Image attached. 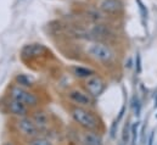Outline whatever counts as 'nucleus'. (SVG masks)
Instances as JSON below:
<instances>
[{
    "instance_id": "2",
    "label": "nucleus",
    "mask_w": 157,
    "mask_h": 145,
    "mask_svg": "<svg viewBox=\"0 0 157 145\" xmlns=\"http://www.w3.org/2000/svg\"><path fill=\"white\" fill-rule=\"evenodd\" d=\"M86 53L93 57L95 59L96 61H100V62H111L115 57V54L113 51L106 45V44H102V43H91L86 46Z\"/></svg>"
},
{
    "instance_id": "19",
    "label": "nucleus",
    "mask_w": 157,
    "mask_h": 145,
    "mask_svg": "<svg viewBox=\"0 0 157 145\" xmlns=\"http://www.w3.org/2000/svg\"><path fill=\"white\" fill-rule=\"evenodd\" d=\"M138 1V4H139V9H140V11H141V14H143V17H147V10L145 9V6H144V4L141 2V0H136Z\"/></svg>"
},
{
    "instance_id": "22",
    "label": "nucleus",
    "mask_w": 157,
    "mask_h": 145,
    "mask_svg": "<svg viewBox=\"0 0 157 145\" xmlns=\"http://www.w3.org/2000/svg\"><path fill=\"white\" fill-rule=\"evenodd\" d=\"M124 110H125V106H122V109H121V111H119V115H118V118H117L118 122H119L121 118L123 117V115H124Z\"/></svg>"
},
{
    "instance_id": "6",
    "label": "nucleus",
    "mask_w": 157,
    "mask_h": 145,
    "mask_svg": "<svg viewBox=\"0 0 157 145\" xmlns=\"http://www.w3.org/2000/svg\"><path fill=\"white\" fill-rule=\"evenodd\" d=\"M68 98L75 101L76 104H78L79 106H90L93 104V99L90 96V94L80 90V89H73L68 93Z\"/></svg>"
},
{
    "instance_id": "10",
    "label": "nucleus",
    "mask_w": 157,
    "mask_h": 145,
    "mask_svg": "<svg viewBox=\"0 0 157 145\" xmlns=\"http://www.w3.org/2000/svg\"><path fill=\"white\" fill-rule=\"evenodd\" d=\"M83 142H84V145H104L101 137L94 133L93 131H89L84 134Z\"/></svg>"
},
{
    "instance_id": "8",
    "label": "nucleus",
    "mask_w": 157,
    "mask_h": 145,
    "mask_svg": "<svg viewBox=\"0 0 157 145\" xmlns=\"http://www.w3.org/2000/svg\"><path fill=\"white\" fill-rule=\"evenodd\" d=\"M7 108H9V111H10L12 115L18 116V117H23V116H26L27 112H28V106H27L26 104L18 101V100H15V99H12V100L9 101Z\"/></svg>"
},
{
    "instance_id": "17",
    "label": "nucleus",
    "mask_w": 157,
    "mask_h": 145,
    "mask_svg": "<svg viewBox=\"0 0 157 145\" xmlns=\"http://www.w3.org/2000/svg\"><path fill=\"white\" fill-rule=\"evenodd\" d=\"M129 135H130V133H129V126H128V123H127V124L124 126L123 134H122V140H123V144H127V143H128Z\"/></svg>"
},
{
    "instance_id": "20",
    "label": "nucleus",
    "mask_w": 157,
    "mask_h": 145,
    "mask_svg": "<svg viewBox=\"0 0 157 145\" xmlns=\"http://www.w3.org/2000/svg\"><path fill=\"white\" fill-rule=\"evenodd\" d=\"M136 72H141V56H140V54H136Z\"/></svg>"
},
{
    "instance_id": "11",
    "label": "nucleus",
    "mask_w": 157,
    "mask_h": 145,
    "mask_svg": "<svg viewBox=\"0 0 157 145\" xmlns=\"http://www.w3.org/2000/svg\"><path fill=\"white\" fill-rule=\"evenodd\" d=\"M43 51H45V48L43 45H40V44H32V45H27L23 49L22 54L25 56H38Z\"/></svg>"
},
{
    "instance_id": "21",
    "label": "nucleus",
    "mask_w": 157,
    "mask_h": 145,
    "mask_svg": "<svg viewBox=\"0 0 157 145\" xmlns=\"http://www.w3.org/2000/svg\"><path fill=\"white\" fill-rule=\"evenodd\" d=\"M154 138H155V132H151V134H150V137H149L147 145H154Z\"/></svg>"
},
{
    "instance_id": "15",
    "label": "nucleus",
    "mask_w": 157,
    "mask_h": 145,
    "mask_svg": "<svg viewBox=\"0 0 157 145\" xmlns=\"http://www.w3.org/2000/svg\"><path fill=\"white\" fill-rule=\"evenodd\" d=\"M132 145H136V139H138V129H139V122H136V123H134L133 126H132Z\"/></svg>"
},
{
    "instance_id": "26",
    "label": "nucleus",
    "mask_w": 157,
    "mask_h": 145,
    "mask_svg": "<svg viewBox=\"0 0 157 145\" xmlns=\"http://www.w3.org/2000/svg\"><path fill=\"white\" fill-rule=\"evenodd\" d=\"M156 117H157V116H156Z\"/></svg>"
},
{
    "instance_id": "3",
    "label": "nucleus",
    "mask_w": 157,
    "mask_h": 145,
    "mask_svg": "<svg viewBox=\"0 0 157 145\" xmlns=\"http://www.w3.org/2000/svg\"><path fill=\"white\" fill-rule=\"evenodd\" d=\"M11 98L26 104L27 106H36L38 104V96L36 94L23 89L22 87H18V85H16L11 89Z\"/></svg>"
},
{
    "instance_id": "7",
    "label": "nucleus",
    "mask_w": 157,
    "mask_h": 145,
    "mask_svg": "<svg viewBox=\"0 0 157 145\" xmlns=\"http://www.w3.org/2000/svg\"><path fill=\"white\" fill-rule=\"evenodd\" d=\"M98 7L107 14H116L123 9L121 0H99Z\"/></svg>"
},
{
    "instance_id": "24",
    "label": "nucleus",
    "mask_w": 157,
    "mask_h": 145,
    "mask_svg": "<svg viewBox=\"0 0 157 145\" xmlns=\"http://www.w3.org/2000/svg\"><path fill=\"white\" fill-rule=\"evenodd\" d=\"M155 109H157V100H155Z\"/></svg>"
},
{
    "instance_id": "4",
    "label": "nucleus",
    "mask_w": 157,
    "mask_h": 145,
    "mask_svg": "<svg viewBox=\"0 0 157 145\" xmlns=\"http://www.w3.org/2000/svg\"><path fill=\"white\" fill-rule=\"evenodd\" d=\"M85 88L91 96H100L105 90V82L99 76H90L86 79Z\"/></svg>"
},
{
    "instance_id": "9",
    "label": "nucleus",
    "mask_w": 157,
    "mask_h": 145,
    "mask_svg": "<svg viewBox=\"0 0 157 145\" xmlns=\"http://www.w3.org/2000/svg\"><path fill=\"white\" fill-rule=\"evenodd\" d=\"M32 121L34 122V124L37 126L38 129H45L49 126V116L44 111H37L33 115V120Z\"/></svg>"
},
{
    "instance_id": "25",
    "label": "nucleus",
    "mask_w": 157,
    "mask_h": 145,
    "mask_svg": "<svg viewBox=\"0 0 157 145\" xmlns=\"http://www.w3.org/2000/svg\"><path fill=\"white\" fill-rule=\"evenodd\" d=\"M119 145H124V144H119Z\"/></svg>"
},
{
    "instance_id": "14",
    "label": "nucleus",
    "mask_w": 157,
    "mask_h": 145,
    "mask_svg": "<svg viewBox=\"0 0 157 145\" xmlns=\"http://www.w3.org/2000/svg\"><path fill=\"white\" fill-rule=\"evenodd\" d=\"M29 145H51V143L46 139V138H43V137H34V138H31L29 140Z\"/></svg>"
},
{
    "instance_id": "23",
    "label": "nucleus",
    "mask_w": 157,
    "mask_h": 145,
    "mask_svg": "<svg viewBox=\"0 0 157 145\" xmlns=\"http://www.w3.org/2000/svg\"><path fill=\"white\" fill-rule=\"evenodd\" d=\"M2 145H13V143L12 142H6V143H4Z\"/></svg>"
},
{
    "instance_id": "1",
    "label": "nucleus",
    "mask_w": 157,
    "mask_h": 145,
    "mask_svg": "<svg viewBox=\"0 0 157 145\" xmlns=\"http://www.w3.org/2000/svg\"><path fill=\"white\" fill-rule=\"evenodd\" d=\"M71 112H72L73 120L83 128H85L88 131H94L98 128L99 121L90 111L83 109V108H75V109H72Z\"/></svg>"
},
{
    "instance_id": "12",
    "label": "nucleus",
    "mask_w": 157,
    "mask_h": 145,
    "mask_svg": "<svg viewBox=\"0 0 157 145\" xmlns=\"http://www.w3.org/2000/svg\"><path fill=\"white\" fill-rule=\"evenodd\" d=\"M73 71H75V74L77 77H80V78H88V77H90L95 73L93 70H89V69H85V67H75Z\"/></svg>"
},
{
    "instance_id": "16",
    "label": "nucleus",
    "mask_w": 157,
    "mask_h": 145,
    "mask_svg": "<svg viewBox=\"0 0 157 145\" xmlns=\"http://www.w3.org/2000/svg\"><path fill=\"white\" fill-rule=\"evenodd\" d=\"M133 106H134V115L136 116V117H139L140 116V111H141V105H140V101H139V98L138 96H134V99H133Z\"/></svg>"
},
{
    "instance_id": "13",
    "label": "nucleus",
    "mask_w": 157,
    "mask_h": 145,
    "mask_svg": "<svg viewBox=\"0 0 157 145\" xmlns=\"http://www.w3.org/2000/svg\"><path fill=\"white\" fill-rule=\"evenodd\" d=\"M16 80L20 85H25V87H31L32 85V79L29 77H27L26 74H18L16 77Z\"/></svg>"
},
{
    "instance_id": "18",
    "label": "nucleus",
    "mask_w": 157,
    "mask_h": 145,
    "mask_svg": "<svg viewBox=\"0 0 157 145\" xmlns=\"http://www.w3.org/2000/svg\"><path fill=\"white\" fill-rule=\"evenodd\" d=\"M117 127H118V121L116 120L113 123H112V126H111V131H110V135H111V138L113 139L115 137H116V132H117Z\"/></svg>"
},
{
    "instance_id": "5",
    "label": "nucleus",
    "mask_w": 157,
    "mask_h": 145,
    "mask_svg": "<svg viewBox=\"0 0 157 145\" xmlns=\"http://www.w3.org/2000/svg\"><path fill=\"white\" fill-rule=\"evenodd\" d=\"M17 127H18L20 132L25 137H28V138H34L39 133V129L37 128L34 122L32 120H29L28 117H26V116L20 117V120L17 121Z\"/></svg>"
}]
</instances>
